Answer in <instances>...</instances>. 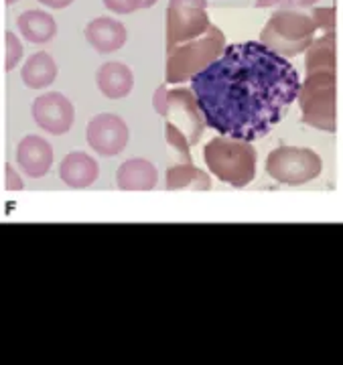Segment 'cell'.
Returning <instances> with one entry per match:
<instances>
[{
	"mask_svg": "<svg viewBox=\"0 0 343 365\" xmlns=\"http://www.w3.org/2000/svg\"><path fill=\"white\" fill-rule=\"evenodd\" d=\"M299 71L260 41L225 45L191 78V91L208 128L254 143L266 136L297 100Z\"/></svg>",
	"mask_w": 343,
	"mask_h": 365,
	"instance_id": "6da1fadb",
	"label": "cell"
},
{
	"mask_svg": "<svg viewBox=\"0 0 343 365\" xmlns=\"http://www.w3.org/2000/svg\"><path fill=\"white\" fill-rule=\"evenodd\" d=\"M307 78L299 90L303 122L317 130L335 132L337 93H335V39L333 31L313 39L307 53Z\"/></svg>",
	"mask_w": 343,
	"mask_h": 365,
	"instance_id": "7a4b0ae2",
	"label": "cell"
},
{
	"mask_svg": "<svg viewBox=\"0 0 343 365\" xmlns=\"http://www.w3.org/2000/svg\"><path fill=\"white\" fill-rule=\"evenodd\" d=\"M203 158L211 175L230 187L242 189L256 177L258 153L252 143L230 136H213L203 148Z\"/></svg>",
	"mask_w": 343,
	"mask_h": 365,
	"instance_id": "3957f363",
	"label": "cell"
},
{
	"mask_svg": "<svg viewBox=\"0 0 343 365\" xmlns=\"http://www.w3.org/2000/svg\"><path fill=\"white\" fill-rule=\"evenodd\" d=\"M224 47L225 35L215 25H210L203 35L167 49V81L181 83L191 79L203 67L210 66L224 51Z\"/></svg>",
	"mask_w": 343,
	"mask_h": 365,
	"instance_id": "277c9868",
	"label": "cell"
},
{
	"mask_svg": "<svg viewBox=\"0 0 343 365\" xmlns=\"http://www.w3.org/2000/svg\"><path fill=\"white\" fill-rule=\"evenodd\" d=\"M317 26L311 16L290 11H277L260 33V43L282 57H295L309 49Z\"/></svg>",
	"mask_w": 343,
	"mask_h": 365,
	"instance_id": "5b68a950",
	"label": "cell"
},
{
	"mask_svg": "<svg viewBox=\"0 0 343 365\" xmlns=\"http://www.w3.org/2000/svg\"><path fill=\"white\" fill-rule=\"evenodd\" d=\"M323 170V160L311 148L278 146L266 158V173L282 185L299 187L313 181Z\"/></svg>",
	"mask_w": 343,
	"mask_h": 365,
	"instance_id": "8992f818",
	"label": "cell"
},
{
	"mask_svg": "<svg viewBox=\"0 0 343 365\" xmlns=\"http://www.w3.org/2000/svg\"><path fill=\"white\" fill-rule=\"evenodd\" d=\"M208 0H169L167 6V49L203 35L210 26Z\"/></svg>",
	"mask_w": 343,
	"mask_h": 365,
	"instance_id": "52a82bcc",
	"label": "cell"
},
{
	"mask_svg": "<svg viewBox=\"0 0 343 365\" xmlns=\"http://www.w3.org/2000/svg\"><path fill=\"white\" fill-rule=\"evenodd\" d=\"M130 138L128 124L118 114H98L88 122L86 128V140L93 153L100 157H116L120 155Z\"/></svg>",
	"mask_w": 343,
	"mask_h": 365,
	"instance_id": "ba28073f",
	"label": "cell"
},
{
	"mask_svg": "<svg viewBox=\"0 0 343 365\" xmlns=\"http://www.w3.org/2000/svg\"><path fill=\"white\" fill-rule=\"evenodd\" d=\"M31 112L41 130L49 132L53 136L67 134L76 122V108L71 100L59 91L41 93L39 98H35Z\"/></svg>",
	"mask_w": 343,
	"mask_h": 365,
	"instance_id": "9c48e42d",
	"label": "cell"
},
{
	"mask_svg": "<svg viewBox=\"0 0 343 365\" xmlns=\"http://www.w3.org/2000/svg\"><path fill=\"white\" fill-rule=\"evenodd\" d=\"M167 116L175 118L177 126H183V134L187 136V143L198 144L201 138V132L205 128L203 116L199 112V106L195 102V96L191 90L177 88L167 93Z\"/></svg>",
	"mask_w": 343,
	"mask_h": 365,
	"instance_id": "30bf717a",
	"label": "cell"
},
{
	"mask_svg": "<svg viewBox=\"0 0 343 365\" xmlns=\"http://www.w3.org/2000/svg\"><path fill=\"white\" fill-rule=\"evenodd\" d=\"M16 165L31 179H43L53 167V146L37 134H26L16 146Z\"/></svg>",
	"mask_w": 343,
	"mask_h": 365,
	"instance_id": "8fae6325",
	"label": "cell"
},
{
	"mask_svg": "<svg viewBox=\"0 0 343 365\" xmlns=\"http://www.w3.org/2000/svg\"><path fill=\"white\" fill-rule=\"evenodd\" d=\"M83 35L96 51L104 53V55L120 51L128 39L126 26L122 25L118 19H112V16H98V19L90 21L83 29Z\"/></svg>",
	"mask_w": 343,
	"mask_h": 365,
	"instance_id": "7c38bea8",
	"label": "cell"
},
{
	"mask_svg": "<svg viewBox=\"0 0 343 365\" xmlns=\"http://www.w3.org/2000/svg\"><path fill=\"white\" fill-rule=\"evenodd\" d=\"M100 177V165L83 150H73L66 155L59 165V179L71 189H88Z\"/></svg>",
	"mask_w": 343,
	"mask_h": 365,
	"instance_id": "4fadbf2b",
	"label": "cell"
},
{
	"mask_svg": "<svg viewBox=\"0 0 343 365\" xmlns=\"http://www.w3.org/2000/svg\"><path fill=\"white\" fill-rule=\"evenodd\" d=\"M157 182V167L146 158H128L116 170V187L120 191H153Z\"/></svg>",
	"mask_w": 343,
	"mask_h": 365,
	"instance_id": "5bb4252c",
	"label": "cell"
},
{
	"mask_svg": "<svg viewBox=\"0 0 343 365\" xmlns=\"http://www.w3.org/2000/svg\"><path fill=\"white\" fill-rule=\"evenodd\" d=\"M96 83L108 100H122L134 88V73L130 67L120 61H106L96 71Z\"/></svg>",
	"mask_w": 343,
	"mask_h": 365,
	"instance_id": "9a60e30c",
	"label": "cell"
},
{
	"mask_svg": "<svg viewBox=\"0 0 343 365\" xmlns=\"http://www.w3.org/2000/svg\"><path fill=\"white\" fill-rule=\"evenodd\" d=\"M16 29L21 37L33 45H45L57 35V23L51 13H45L39 9H31L26 13L19 14Z\"/></svg>",
	"mask_w": 343,
	"mask_h": 365,
	"instance_id": "2e32d148",
	"label": "cell"
},
{
	"mask_svg": "<svg viewBox=\"0 0 343 365\" xmlns=\"http://www.w3.org/2000/svg\"><path fill=\"white\" fill-rule=\"evenodd\" d=\"M59 67L47 51L33 53L21 69V79L29 90H45L57 79Z\"/></svg>",
	"mask_w": 343,
	"mask_h": 365,
	"instance_id": "e0dca14e",
	"label": "cell"
},
{
	"mask_svg": "<svg viewBox=\"0 0 343 365\" xmlns=\"http://www.w3.org/2000/svg\"><path fill=\"white\" fill-rule=\"evenodd\" d=\"M165 187L169 191H179V189H191V191H210L211 177L208 173L198 169L193 163H179L173 165L167 170V181Z\"/></svg>",
	"mask_w": 343,
	"mask_h": 365,
	"instance_id": "ac0fdd59",
	"label": "cell"
},
{
	"mask_svg": "<svg viewBox=\"0 0 343 365\" xmlns=\"http://www.w3.org/2000/svg\"><path fill=\"white\" fill-rule=\"evenodd\" d=\"M165 136H167V144L171 148V153L179 163H193L191 158V150H189V143L181 128L175 122H167L165 124Z\"/></svg>",
	"mask_w": 343,
	"mask_h": 365,
	"instance_id": "d6986e66",
	"label": "cell"
},
{
	"mask_svg": "<svg viewBox=\"0 0 343 365\" xmlns=\"http://www.w3.org/2000/svg\"><path fill=\"white\" fill-rule=\"evenodd\" d=\"M23 53H25V49H23V43L19 39V35L13 31H6L4 33V69L6 71L16 69V66L23 59Z\"/></svg>",
	"mask_w": 343,
	"mask_h": 365,
	"instance_id": "ffe728a7",
	"label": "cell"
},
{
	"mask_svg": "<svg viewBox=\"0 0 343 365\" xmlns=\"http://www.w3.org/2000/svg\"><path fill=\"white\" fill-rule=\"evenodd\" d=\"M110 13L132 14L138 9H143V0H102Z\"/></svg>",
	"mask_w": 343,
	"mask_h": 365,
	"instance_id": "44dd1931",
	"label": "cell"
},
{
	"mask_svg": "<svg viewBox=\"0 0 343 365\" xmlns=\"http://www.w3.org/2000/svg\"><path fill=\"white\" fill-rule=\"evenodd\" d=\"M4 189L6 191H23L25 189V181H23L21 173L14 169L11 163L4 165Z\"/></svg>",
	"mask_w": 343,
	"mask_h": 365,
	"instance_id": "7402d4cb",
	"label": "cell"
},
{
	"mask_svg": "<svg viewBox=\"0 0 343 365\" xmlns=\"http://www.w3.org/2000/svg\"><path fill=\"white\" fill-rule=\"evenodd\" d=\"M313 23L317 29H323V31H333L335 26V9H315L313 11Z\"/></svg>",
	"mask_w": 343,
	"mask_h": 365,
	"instance_id": "603a6c76",
	"label": "cell"
},
{
	"mask_svg": "<svg viewBox=\"0 0 343 365\" xmlns=\"http://www.w3.org/2000/svg\"><path fill=\"white\" fill-rule=\"evenodd\" d=\"M167 93H169V88H167V83H163V86H158L155 98H153V106H155L158 116L163 118H167Z\"/></svg>",
	"mask_w": 343,
	"mask_h": 365,
	"instance_id": "cb8c5ba5",
	"label": "cell"
},
{
	"mask_svg": "<svg viewBox=\"0 0 343 365\" xmlns=\"http://www.w3.org/2000/svg\"><path fill=\"white\" fill-rule=\"evenodd\" d=\"M295 6L292 0H256V9H272V11H290Z\"/></svg>",
	"mask_w": 343,
	"mask_h": 365,
	"instance_id": "d4e9b609",
	"label": "cell"
},
{
	"mask_svg": "<svg viewBox=\"0 0 343 365\" xmlns=\"http://www.w3.org/2000/svg\"><path fill=\"white\" fill-rule=\"evenodd\" d=\"M37 2H41L47 9H53V11H61V9H67L69 4H73L76 0H37Z\"/></svg>",
	"mask_w": 343,
	"mask_h": 365,
	"instance_id": "484cf974",
	"label": "cell"
},
{
	"mask_svg": "<svg viewBox=\"0 0 343 365\" xmlns=\"http://www.w3.org/2000/svg\"><path fill=\"white\" fill-rule=\"evenodd\" d=\"M292 2H295L297 6H304V9H307V6H315L319 0H292Z\"/></svg>",
	"mask_w": 343,
	"mask_h": 365,
	"instance_id": "4316f807",
	"label": "cell"
},
{
	"mask_svg": "<svg viewBox=\"0 0 343 365\" xmlns=\"http://www.w3.org/2000/svg\"><path fill=\"white\" fill-rule=\"evenodd\" d=\"M158 0H143V9H150V6H155Z\"/></svg>",
	"mask_w": 343,
	"mask_h": 365,
	"instance_id": "83f0119b",
	"label": "cell"
},
{
	"mask_svg": "<svg viewBox=\"0 0 343 365\" xmlns=\"http://www.w3.org/2000/svg\"><path fill=\"white\" fill-rule=\"evenodd\" d=\"M4 2H6V4H16L19 0H4Z\"/></svg>",
	"mask_w": 343,
	"mask_h": 365,
	"instance_id": "f1b7e54d",
	"label": "cell"
}]
</instances>
